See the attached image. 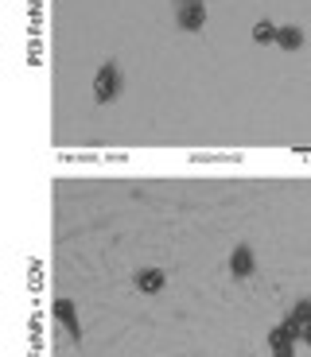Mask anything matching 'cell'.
Instances as JSON below:
<instances>
[{
    "mask_svg": "<svg viewBox=\"0 0 311 357\" xmlns=\"http://www.w3.org/2000/svg\"><path fill=\"white\" fill-rule=\"evenodd\" d=\"M43 357H311V163L51 160Z\"/></svg>",
    "mask_w": 311,
    "mask_h": 357,
    "instance_id": "obj_1",
    "label": "cell"
},
{
    "mask_svg": "<svg viewBox=\"0 0 311 357\" xmlns=\"http://www.w3.org/2000/svg\"><path fill=\"white\" fill-rule=\"evenodd\" d=\"M51 160L311 163V0H43Z\"/></svg>",
    "mask_w": 311,
    "mask_h": 357,
    "instance_id": "obj_2",
    "label": "cell"
}]
</instances>
